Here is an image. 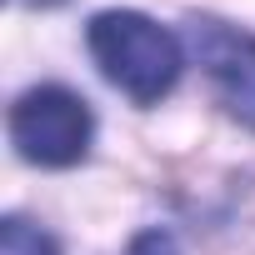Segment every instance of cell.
<instances>
[{
	"label": "cell",
	"mask_w": 255,
	"mask_h": 255,
	"mask_svg": "<svg viewBox=\"0 0 255 255\" xmlns=\"http://www.w3.org/2000/svg\"><path fill=\"white\" fill-rule=\"evenodd\" d=\"M35 5H55V0H35Z\"/></svg>",
	"instance_id": "8992f818"
},
{
	"label": "cell",
	"mask_w": 255,
	"mask_h": 255,
	"mask_svg": "<svg viewBox=\"0 0 255 255\" xmlns=\"http://www.w3.org/2000/svg\"><path fill=\"white\" fill-rule=\"evenodd\" d=\"M10 140H15L20 160L45 165V170H65L90 155L95 115L65 85H30L10 105Z\"/></svg>",
	"instance_id": "7a4b0ae2"
},
{
	"label": "cell",
	"mask_w": 255,
	"mask_h": 255,
	"mask_svg": "<svg viewBox=\"0 0 255 255\" xmlns=\"http://www.w3.org/2000/svg\"><path fill=\"white\" fill-rule=\"evenodd\" d=\"M190 50L215 90V100L255 130V35L220 25V20H190Z\"/></svg>",
	"instance_id": "3957f363"
},
{
	"label": "cell",
	"mask_w": 255,
	"mask_h": 255,
	"mask_svg": "<svg viewBox=\"0 0 255 255\" xmlns=\"http://www.w3.org/2000/svg\"><path fill=\"white\" fill-rule=\"evenodd\" d=\"M85 45H90L100 75L120 95H130L135 105L165 100L185 70L180 40L140 10H100L85 30Z\"/></svg>",
	"instance_id": "6da1fadb"
},
{
	"label": "cell",
	"mask_w": 255,
	"mask_h": 255,
	"mask_svg": "<svg viewBox=\"0 0 255 255\" xmlns=\"http://www.w3.org/2000/svg\"><path fill=\"white\" fill-rule=\"evenodd\" d=\"M0 255H60V245L30 225L25 215H5V225H0Z\"/></svg>",
	"instance_id": "277c9868"
},
{
	"label": "cell",
	"mask_w": 255,
	"mask_h": 255,
	"mask_svg": "<svg viewBox=\"0 0 255 255\" xmlns=\"http://www.w3.org/2000/svg\"><path fill=\"white\" fill-rule=\"evenodd\" d=\"M130 255H180V245H175L170 230H145V235L130 245Z\"/></svg>",
	"instance_id": "5b68a950"
}]
</instances>
